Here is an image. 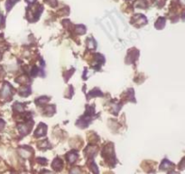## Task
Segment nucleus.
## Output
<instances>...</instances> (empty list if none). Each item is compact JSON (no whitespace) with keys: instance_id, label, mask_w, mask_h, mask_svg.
<instances>
[{"instance_id":"nucleus-1","label":"nucleus","mask_w":185,"mask_h":174,"mask_svg":"<svg viewBox=\"0 0 185 174\" xmlns=\"http://www.w3.org/2000/svg\"><path fill=\"white\" fill-rule=\"evenodd\" d=\"M102 156L106 159V160H107L108 164H110L111 166L115 165V153L112 144L105 146L103 151H102Z\"/></svg>"},{"instance_id":"nucleus-2","label":"nucleus","mask_w":185,"mask_h":174,"mask_svg":"<svg viewBox=\"0 0 185 174\" xmlns=\"http://www.w3.org/2000/svg\"><path fill=\"white\" fill-rule=\"evenodd\" d=\"M11 95H12V87L9 84L5 83L2 87L1 92H0V96L3 99H7Z\"/></svg>"},{"instance_id":"nucleus-3","label":"nucleus","mask_w":185,"mask_h":174,"mask_svg":"<svg viewBox=\"0 0 185 174\" xmlns=\"http://www.w3.org/2000/svg\"><path fill=\"white\" fill-rule=\"evenodd\" d=\"M98 148L93 145H88L87 148L84 150V155L88 158H93L96 154H97Z\"/></svg>"},{"instance_id":"nucleus-4","label":"nucleus","mask_w":185,"mask_h":174,"mask_svg":"<svg viewBox=\"0 0 185 174\" xmlns=\"http://www.w3.org/2000/svg\"><path fill=\"white\" fill-rule=\"evenodd\" d=\"M46 134V125L44 123H41L36 131L35 132V137H42Z\"/></svg>"},{"instance_id":"nucleus-5","label":"nucleus","mask_w":185,"mask_h":174,"mask_svg":"<svg viewBox=\"0 0 185 174\" xmlns=\"http://www.w3.org/2000/svg\"><path fill=\"white\" fill-rule=\"evenodd\" d=\"M78 158H79V155L76 151H71V152L66 154V160H68V162L71 163V164H72L76 162V160H78Z\"/></svg>"},{"instance_id":"nucleus-6","label":"nucleus","mask_w":185,"mask_h":174,"mask_svg":"<svg viewBox=\"0 0 185 174\" xmlns=\"http://www.w3.org/2000/svg\"><path fill=\"white\" fill-rule=\"evenodd\" d=\"M52 169L55 170L56 171H60L61 169H63V160H61V159H59V158L54 159V160H53L52 163Z\"/></svg>"},{"instance_id":"nucleus-7","label":"nucleus","mask_w":185,"mask_h":174,"mask_svg":"<svg viewBox=\"0 0 185 174\" xmlns=\"http://www.w3.org/2000/svg\"><path fill=\"white\" fill-rule=\"evenodd\" d=\"M173 164L172 162H169L168 160L164 159V160H163L162 164L160 165V169H161L162 171H166V170L170 169L171 167H173Z\"/></svg>"},{"instance_id":"nucleus-8","label":"nucleus","mask_w":185,"mask_h":174,"mask_svg":"<svg viewBox=\"0 0 185 174\" xmlns=\"http://www.w3.org/2000/svg\"><path fill=\"white\" fill-rule=\"evenodd\" d=\"M18 130H19V132H20V134L21 135H25L27 134V133L29 132V128L27 127L25 124H20L18 126Z\"/></svg>"},{"instance_id":"nucleus-9","label":"nucleus","mask_w":185,"mask_h":174,"mask_svg":"<svg viewBox=\"0 0 185 174\" xmlns=\"http://www.w3.org/2000/svg\"><path fill=\"white\" fill-rule=\"evenodd\" d=\"M27 149H28V148H26V147H24V148H22L21 150H20V151H20V152H19L20 155L23 156L24 158H28V157L31 155V151H29Z\"/></svg>"},{"instance_id":"nucleus-10","label":"nucleus","mask_w":185,"mask_h":174,"mask_svg":"<svg viewBox=\"0 0 185 174\" xmlns=\"http://www.w3.org/2000/svg\"><path fill=\"white\" fill-rule=\"evenodd\" d=\"M31 92V89L30 87H23L19 90V93L22 96H26V95H29V93Z\"/></svg>"},{"instance_id":"nucleus-11","label":"nucleus","mask_w":185,"mask_h":174,"mask_svg":"<svg viewBox=\"0 0 185 174\" xmlns=\"http://www.w3.org/2000/svg\"><path fill=\"white\" fill-rule=\"evenodd\" d=\"M164 25H165V19L163 18V17H161V18H159L158 20H157V22H156V24H155V27L161 29V28L163 27Z\"/></svg>"},{"instance_id":"nucleus-12","label":"nucleus","mask_w":185,"mask_h":174,"mask_svg":"<svg viewBox=\"0 0 185 174\" xmlns=\"http://www.w3.org/2000/svg\"><path fill=\"white\" fill-rule=\"evenodd\" d=\"M18 0H6V3H5V8H6V10L9 11L12 8L13 5H15Z\"/></svg>"},{"instance_id":"nucleus-13","label":"nucleus","mask_w":185,"mask_h":174,"mask_svg":"<svg viewBox=\"0 0 185 174\" xmlns=\"http://www.w3.org/2000/svg\"><path fill=\"white\" fill-rule=\"evenodd\" d=\"M90 96H92V97H94V96H102V92L98 88H95L93 91H91L90 92Z\"/></svg>"},{"instance_id":"nucleus-14","label":"nucleus","mask_w":185,"mask_h":174,"mask_svg":"<svg viewBox=\"0 0 185 174\" xmlns=\"http://www.w3.org/2000/svg\"><path fill=\"white\" fill-rule=\"evenodd\" d=\"M135 6L139 8H145L146 6V2L145 0H138V1L135 3Z\"/></svg>"},{"instance_id":"nucleus-15","label":"nucleus","mask_w":185,"mask_h":174,"mask_svg":"<svg viewBox=\"0 0 185 174\" xmlns=\"http://www.w3.org/2000/svg\"><path fill=\"white\" fill-rule=\"evenodd\" d=\"M13 108H14V110H16V111H17V112H22L23 109H24V108H23V104L19 103H16L15 104H14Z\"/></svg>"},{"instance_id":"nucleus-16","label":"nucleus","mask_w":185,"mask_h":174,"mask_svg":"<svg viewBox=\"0 0 185 174\" xmlns=\"http://www.w3.org/2000/svg\"><path fill=\"white\" fill-rule=\"evenodd\" d=\"M90 170H91V171H92L94 174H99V169H98L97 165L95 164L94 162H92L91 164H90Z\"/></svg>"},{"instance_id":"nucleus-17","label":"nucleus","mask_w":185,"mask_h":174,"mask_svg":"<svg viewBox=\"0 0 185 174\" xmlns=\"http://www.w3.org/2000/svg\"><path fill=\"white\" fill-rule=\"evenodd\" d=\"M76 31H77L78 34L82 35V34H84V33L86 32V28H85V26H83V25H78Z\"/></svg>"},{"instance_id":"nucleus-18","label":"nucleus","mask_w":185,"mask_h":174,"mask_svg":"<svg viewBox=\"0 0 185 174\" xmlns=\"http://www.w3.org/2000/svg\"><path fill=\"white\" fill-rule=\"evenodd\" d=\"M70 174H82V171L78 167H75L70 171Z\"/></svg>"},{"instance_id":"nucleus-19","label":"nucleus","mask_w":185,"mask_h":174,"mask_svg":"<svg viewBox=\"0 0 185 174\" xmlns=\"http://www.w3.org/2000/svg\"><path fill=\"white\" fill-rule=\"evenodd\" d=\"M48 97H45V96H44V97H41V98H39V99H37L36 100V103H42V104H44V103H45L46 102H48Z\"/></svg>"},{"instance_id":"nucleus-20","label":"nucleus","mask_w":185,"mask_h":174,"mask_svg":"<svg viewBox=\"0 0 185 174\" xmlns=\"http://www.w3.org/2000/svg\"><path fill=\"white\" fill-rule=\"evenodd\" d=\"M47 4H49L51 6H55L57 5V1L56 0H46Z\"/></svg>"},{"instance_id":"nucleus-21","label":"nucleus","mask_w":185,"mask_h":174,"mask_svg":"<svg viewBox=\"0 0 185 174\" xmlns=\"http://www.w3.org/2000/svg\"><path fill=\"white\" fill-rule=\"evenodd\" d=\"M37 162L41 164H46L47 163V160L44 158H38L37 159Z\"/></svg>"},{"instance_id":"nucleus-22","label":"nucleus","mask_w":185,"mask_h":174,"mask_svg":"<svg viewBox=\"0 0 185 174\" xmlns=\"http://www.w3.org/2000/svg\"><path fill=\"white\" fill-rule=\"evenodd\" d=\"M179 167H180V169H183V168H185V158H184V159L182 160V162H180Z\"/></svg>"},{"instance_id":"nucleus-23","label":"nucleus","mask_w":185,"mask_h":174,"mask_svg":"<svg viewBox=\"0 0 185 174\" xmlns=\"http://www.w3.org/2000/svg\"><path fill=\"white\" fill-rule=\"evenodd\" d=\"M5 122L3 121V120L0 119V131H2L5 128Z\"/></svg>"},{"instance_id":"nucleus-24","label":"nucleus","mask_w":185,"mask_h":174,"mask_svg":"<svg viewBox=\"0 0 185 174\" xmlns=\"http://www.w3.org/2000/svg\"><path fill=\"white\" fill-rule=\"evenodd\" d=\"M4 22H5V18L2 14H0V27L4 25Z\"/></svg>"},{"instance_id":"nucleus-25","label":"nucleus","mask_w":185,"mask_h":174,"mask_svg":"<svg viewBox=\"0 0 185 174\" xmlns=\"http://www.w3.org/2000/svg\"><path fill=\"white\" fill-rule=\"evenodd\" d=\"M168 174H179V173L176 172V171H171V172H169Z\"/></svg>"},{"instance_id":"nucleus-26","label":"nucleus","mask_w":185,"mask_h":174,"mask_svg":"<svg viewBox=\"0 0 185 174\" xmlns=\"http://www.w3.org/2000/svg\"><path fill=\"white\" fill-rule=\"evenodd\" d=\"M26 1L28 2V3H33V1H35V0H26Z\"/></svg>"},{"instance_id":"nucleus-27","label":"nucleus","mask_w":185,"mask_h":174,"mask_svg":"<svg viewBox=\"0 0 185 174\" xmlns=\"http://www.w3.org/2000/svg\"><path fill=\"white\" fill-rule=\"evenodd\" d=\"M45 173H46V174H52V173L50 172V171H45Z\"/></svg>"},{"instance_id":"nucleus-28","label":"nucleus","mask_w":185,"mask_h":174,"mask_svg":"<svg viewBox=\"0 0 185 174\" xmlns=\"http://www.w3.org/2000/svg\"><path fill=\"white\" fill-rule=\"evenodd\" d=\"M1 58H2V53L0 52V60H1Z\"/></svg>"}]
</instances>
